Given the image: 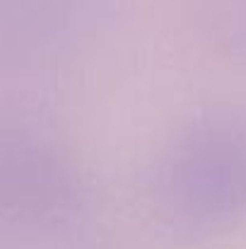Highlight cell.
I'll return each instance as SVG.
<instances>
[{"label":"cell","instance_id":"6da1fadb","mask_svg":"<svg viewBox=\"0 0 246 249\" xmlns=\"http://www.w3.org/2000/svg\"><path fill=\"white\" fill-rule=\"evenodd\" d=\"M164 213L193 228L227 225L246 213V121L205 116L188 124L155 172Z\"/></svg>","mask_w":246,"mask_h":249}]
</instances>
